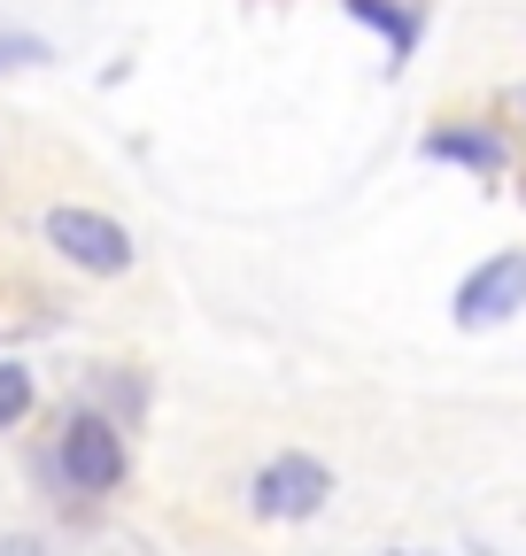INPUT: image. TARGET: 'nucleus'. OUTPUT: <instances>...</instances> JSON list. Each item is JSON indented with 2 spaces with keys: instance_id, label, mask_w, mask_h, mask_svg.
Masks as SVG:
<instances>
[{
  "instance_id": "nucleus-1",
  "label": "nucleus",
  "mask_w": 526,
  "mask_h": 556,
  "mask_svg": "<svg viewBox=\"0 0 526 556\" xmlns=\"http://www.w3.org/2000/svg\"><path fill=\"white\" fill-rule=\"evenodd\" d=\"M54 471L71 479L78 495H116L124 471H132V448H124V433H116V417H109V409H71V417H62Z\"/></svg>"
},
{
  "instance_id": "nucleus-2",
  "label": "nucleus",
  "mask_w": 526,
  "mask_h": 556,
  "mask_svg": "<svg viewBox=\"0 0 526 556\" xmlns=\"http://www.w3.org/2000/svg\"><path fill=\"white\" fill-rule=\"evenodd\" d=\"M325 503H334V471H325L310 448H287V456H272L255 471V486H248V510L263 518V526H295V518H317Z\"/></svg>"
},
{
  "instance_id": "nucleus-3",
  "label": "nucleus",
  "mask_w": 526,
  "mask_h": 556,
  "mask_svg": "<svg viewBox=\"0 0 526 556\" xmlns=\"http://www.w3.org/2000/svg\"><path fill=\"white\" fill-rule=\"evenodd\" d=\"M47 248L62 255V263H78V270H93V278H124L132 263H140V248H132V232L116 225V217H101V208H47Z\"/></svg>"
},
{
  "instance_id": "nucleus-4",
  "label": "nucleus",
  "mask_w": 526,
  "mask_h": 556,
  "mask_svg": "<svg viewBox=\"0 0 526 556\" xmlns=\"http://www.w3.org/2000/svg\"><path fill=\"white\" fill-rule=\"evenodd\" d=\"M456 325L465 332H488V325H511L526 309V248H496L488 263H473L456 278Z\"/></svg>"
},
{
  "instance_id": "nucleus-5",
  "label": "nucleus",
  "mask_w": 526,
  "mask_h": 556,
  "mask_svg": "<svg viewBox=\"0 0 526 556\" xmlns=\"http://www.w3.org/2000/svg\"><path fill=\"white\" fill-rule=\"evenodd\" d=\"M426 155L456 163V170H480V178H503L511 170V139L488 131V124H434L426 131Z\"/></svg>"
},
{
  "instance_id": "nucleus-6",
  "label": "nucleus",
  "mask_w": 526,
  "mask_h": 556,
  "mask_svg": "<svg viewBox=\"0 0 526 556\" xmlns=\"http://www.w3.org/2000/svg\"><path fill=\"white\" fill-rule=\"evenodd\" d=\"M341 9H349V24H372L387 39V54H411L426 39V16L411 9V0H341Z\"/></svg>"
},
{
  "instance_id": "nucleus-7",
  "label": "nucleus",
  "mask_w": 526,
  "mask_h": 556,
  "mask_svg": "<svg viewBox=\"0 0 526 556\" xmlns=\"http://www.w3.org/2000/svg\"><path fill=\"white\" fill-rule=\"evenodd\" d=\"M24 409H32V371L24 364H0V426H16Z\"/></svg>"
},
{
  "instance_id": "nucleus-8",
  "label": "nucleus",
  "mask_w": 526,
  "mask_h": 556,
  "mask_svg": "<svg viewBox=\"0 0 526 556\" xmlns=\"http://www.w3.org/2000/svg\"><path fill=\"white\" fill-rule=\"evenodd\" d=\"M32 62H47V39H32V31H0V70H32Z\"/></svg>"
},
{
  "instance_id": "nucleus-9",
  "label": "nucleus",
  "mask_w": 526,
  "mask_h": 556,
  "mask_svg": "<svg viewBox=\"0 0 526 556\" xmlns=\"http://www.w3.org/2000/svg\"><path fill=\"white\" fill-rule=\"evenodd\" d=\"M0 556H54L47 541H24V533H9V541H0Z\"/></svg>"
},
{
  "instance_id": "nucleus-10",
  "label": "nucleus",
  "mask_w": 526,
  "mask_h": 556,
  "mask_svg": "<svg viewBox=\"0 0 526 556\" xmlns=\"http://www.w3.org/2000/svg\"><path fill=\"white\" fill-rule=\"evenodd\" d=\"M518 109H526V86H518Z\"/></svg>"
}]
</instances>
